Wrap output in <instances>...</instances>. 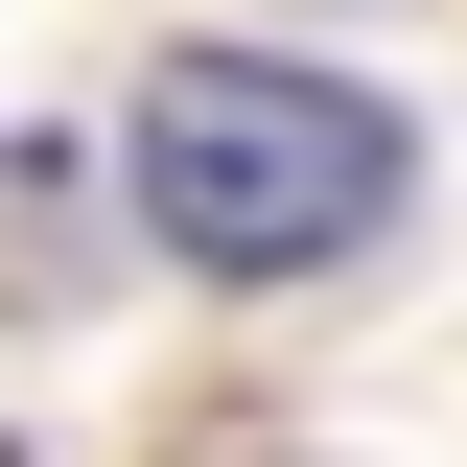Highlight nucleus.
<instances>
[{
	"label": "nucleus",
	"instance_id": "1",
	"mask_svg": "<svg viewBox=\"0 0 467 467\" xmlns=\"http://www.w3.org/2000/svg\"><path fill=\"white\" fill-rule=\"evenodd\" d=\"M117 187L211 281H304V257H350V234L398 211V117L350 94V70H281V47H164L140 117H117Z\"/></svg>",
	"mask_w": 467,
	"mask_h": 467
}]
</instances>
